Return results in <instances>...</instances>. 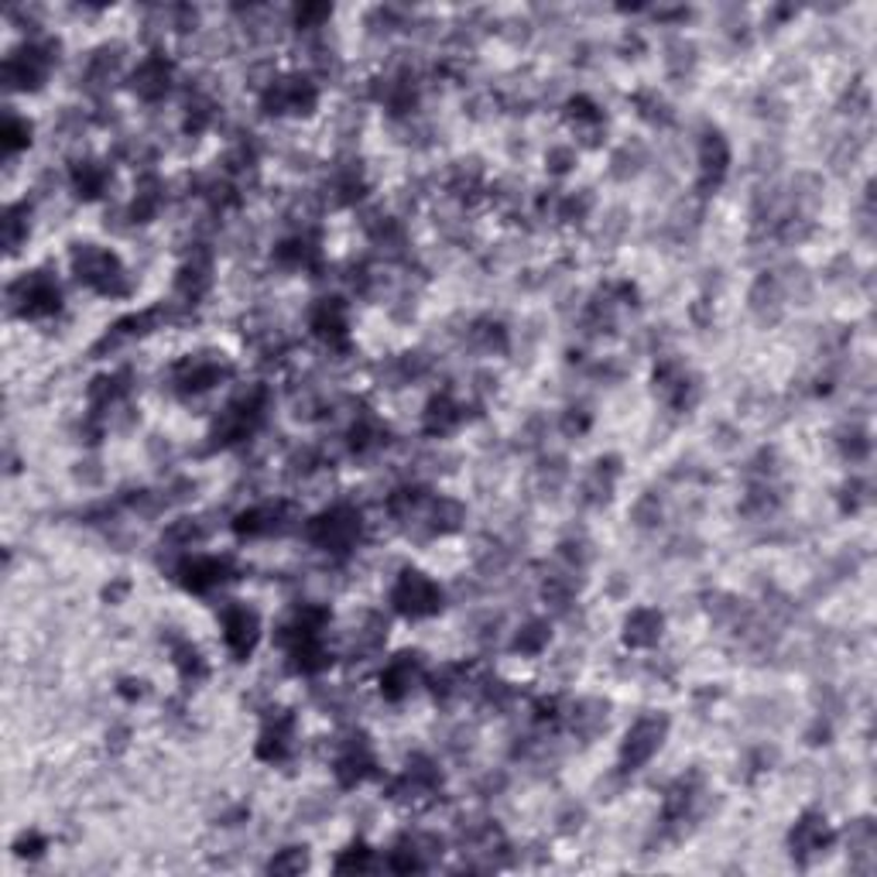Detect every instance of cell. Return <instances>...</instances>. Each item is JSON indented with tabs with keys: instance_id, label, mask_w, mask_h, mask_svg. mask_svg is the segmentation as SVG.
Segmentation results:
<instances>
[{
	"instance_id": "56",
	"label": "cell",
	"mask_w": 877,
	"mask_h": 877,
	"mask_svg": "<svg viewBox=\"0 0 877 877\" xmlns=\"http://www.w3.org/2000/svg\"><path fill=\"white\" fill-rule=\"evenodd\" d=\"M14 850H18L21 857H42L45 850H48V840H45L38 830H32V833H24V836L14 843Z\"/></svg>"
},
{
	"instance_id": "19",
	"label": "cell",
	"mask_w": 877,
	"mask_h": 877,
	"mask_svg": "<svg viewBox=\"0 0 877 877\" xmlns=\"http://www.w3.org/2000/svg\"><path fill=\"white\" fill-rule=\"evenodd\" d=\"M422 682H425V661L418 651H402V655L388 658L381 676H378V689L388 703L408 700Z\"/></svg>"
},
{
	"instance_id": "51",
	"label": "cell",
	"mask_w": 877,
	"mask_h": 877,
	"mask_svg": "<svg viewBox=\"0 0 877 877\" xmlns=\"http://www.w3.org/2000/svg\"><path fill=\"white\" fill-rule=\"evenodd\" d=\"M666 62H669V72H672V76H685L689 69L696 66V48L689 45L685 38H679V42H672V45H669V56H666Z\"/></svg>"
},
{
	"instance_id": "9",
	"label": "cell",
	"mask_w": 877,
	"mask_h": 877,
	"mask_svg": "<svg viewBox=\"0 0 877 877\" xmlns=\"http://www.w3.org/2000/svg\"><path fill=\"white\" fill-rule=\"evenodd\" d=\"M651 388H655L658 402L672 412H693L703 397L700 378L679 357H658V364L651 370Z\"/></svg>"
},
{
	"instance_id": "20",
	"label": "cell",
	"mask_w": 877,
	"mask_h": 877,
	"mask_svg": "<svg viewBox=\"0 0 877 877\" xmlns=\"http://www.w3.org/2000/svg\"><path fill=\"white\" fill-rule=\"evenodd\" d=\"M309 330L319 343H326L330 350L350 347V309L343 299L326 296L319 299L309 312Z\"/></svg>"
},
{
	"instance_id": "46",
	"label": "cell",
	"mask_w": 877,
	"mask_h": 877,
	"mask_svg": "<svg viewBox=\"0 0 877 877\" xmlns=\"http://www.w3.org/2000/svg\"><path fill=\"white\" fill-rule=\"evenodd\" d=\"M333 867H336L339 874H354V870H374L378 861H374V850H370L364 840H357V843H350L347 850H343V854L336 857Z\"/></svg>"
},
{
	"instance_id": "38",
	"label": "cell",
	"mask_w": 877,
	"mask_h": 877,
	"mask_svg": "<svg viewBox=\"0 0 877 877\" xmlns=\"http://www.w3.org/2000/svg\"><path fill=\"white\" fill-rule=\"evenodd\" d=\"M846 843H850V864H854L857 870H870V867H874V846H877L874 822H870V819L850 822Z\"/></svg>"
},
{
	"instance_id": "10",
	"label": "cell",
	"mask_w": 877,
	"mask_h": 877,
	"mask_svg": "<svg viewBox=\"0 0 877 877\" xmlns=\"http://www.w3.org/2000/svg\"><path fill=\"white\" fill-rule=\"evenodd\" d=\"M319 86L312 76L291 72V76H272V83L261 90V106L275 117H305L315 111Z\"/></svg>"
},
{
	"instance_id": "31",
	"label": "cell",
	"mask_w": 877,
	"mask_h": 877,
	"mask_svg": "<svg viewBox=\"0 0 877 877\" xmlns=\"http://www.w3.org/2000/svg\"><path fill=\"white\" fill-rule=\"evenodd\" d=\"M111 182H114L111 165L96 162V158H83V162H76L69 169V185H72V193L83 199V203L100 199L106 189H111Z\"/></svg>"
},
{
	"instance_id": "50",
	"label": "cell",
	"mask_w": 877,
	"mask_h": 877,
	"mask_svg": "<svg viewBox=\"0 0 877 877\" xmlns=\"http://www.w3.org/2000/svg\"><path fill=\"white\" fill-rule=\"evenodd\" d=\"M631 518L637 528H655L661 521V500L658 494H642L634 500V508H631Z\"/></svg>"
},
{
	"instance_id": "6",
	"label": "cell",
	"mask_w": 877,
	"mask_h": 877,
	"mask_svg": "<svg viewBox=\"0 0 877 877\" xmlns=\"http://www.w3.org/2000/svg\"><path fill=\"white\" fill-rule=\"evenodd\" d=\"M391 610L394 614H402L408 621H425V618H436L442 610V587L425 576L422 569H402L397 579L391 582Z\"/></svg>"
},
{
	"instance_id": "18",
	"label": "cell",
	"mask_w": 877,
	"mask_h": 877,
	"mask_svg": "<svg viewBox=\"0 0 877 877\" xmlns=\"http://www.w3.org/2000/svg\"><path fill=\"white\" fill-rule=\"evenodd\" d=\"M291 521H296V508H291L288 500H264V504H251V508L236 515L233 531L241 539H268V535L288 531Z\"/></svg>"
},
{
	"instance_id": "21",
	"label": "cell",
	"mask_w": 877,
	"mask_h": 877,
	"mask_svg": "<svg viewBox=\"0 0 877 877\" xmlns=\"http://www.w3.org/2000/svg\"><path fill=\"white\" fill-rule=\"evenodd\" d=\"M172 83H175V62L165 56V51H151V56H145L135 66V72H130V90H135V96H141L145 103L165 100Z\"/></svg>"
},
{
	"instance_id": "41",
	"label": "cell",
	"mask_w": 877,
	"mask_h": 877,
	"mask_svg": "<svg viewBox=\"0 0 877 877\" xmlns=\"http://www.w3.org/2000/svg\"><path fill=\"white\" fill-rule=\"evenodd\" d=\"M836 446H840L843 460L864 463L870 457V432L864 429L861 422H850V425H843V429L836 432Z\"/></svg>"
},
{
	"instance_id": "47",
	"label": "cell",
	"mask_w": 877,
	"mask_h": 877,
	"mask_svg": "<svg viewBox=\"0 0 877 877\" xmlns=\"http://www.w3.org/2000/svg\"><path fill=\"white\" fill-rule=\"evenodd\" d=\"M330 18H333V8H326V4H302V8H296V14H291V21H296V28L302 35H319L326 28Z\"/></svg>"
},
{
	"instance_id": "27",
	"label": "cell",
	"mask_w": 877,
	"mask_h": 877,
	"mask_svg": "<svg viewBox=\"0 0 877 877\" xmlns=\"http://www.w3.org/2000/svg\"><path fill=\"white\" fill-rule=\"evenodd\" d=\"M124 76V48L120 45H103L96 48L93 56L83 66V86L90 93H103L111 90L117 79Z\"/></svg>"
},
{
	"instance_id": "39",
	"label": "cell",
	"mask_w": 877,
	"mask_h": 877,
	"mask_svg": "<svg viewBox=\"0 0 877 877\" xmlns=\"http://www.w3.org/2000/svg\"><path fill=\"white\" fill-rule=\"evenodd\" d=\"M470 343L481 354H504V350H508L511 336H508V326H504L500 319L484 315V319H476V323L470 326Z\"/></svg>"
},
{
	"instance_id": "5",
	"label": "cell",
	"mask_w": 877,
	"mask_h": 877,
	"mask_svg": "<svg viewBox=\"0 0 877 877\" xmlns=\"http://www.w3.org/2000/svg\"><path fill=\"white\" fill-rule=\"evenodd\" d=\"M8 305L21 319L42 323V319H51V315L62 312V285L56 281V275H48V272H28L18 281H11Z\"/></svg>"
},
{
	"instance_id": "3",
	"label": "cell",
	"mask_w": 877,
	"mask_h": 877,
	"mask_svg": "<svg viewBox=\"0 0 877 877\" xmlns=\"http://www.w3.org/2000/svg\"><path fill=\"white\" fill-rule=\"evenodd\" d=\"M59 62V42L51 38H28L4 59V86L14 93H35L48 83L51 69Z\"/></svg>"
},
{
	"instance_id": "52",
	"label": "cell",
	"mask_w": 877,
	"mask_h": 877,
	"mask_svg": "<svg viewBox=\"0 0 877 877\" xmlns=\"http://www.w3.org/2000/svg\"><path fill=\"white\" fill-rule=\"evenodd\" d=\"M867 504H870V484L861 481V476H854V481L843 487V511L854 515V511L867 508Z\"/></svg>"
},
{
	"instance_id": "16",
	"label": "cell",
	"mask_w": 877,
	"mask_h": 877,
	"mask_svg": "<svg viewBox=\"0 0 877 877\" xmlns=\"http://www.w3.org/2000/svg\"><path fill=\"white\" fill-rule=\"evenodd\" d=\"M220 631H223V645L236 661H247L261 642V614L247 603H227L220 614Z\"/></svg>"
},
{
	"instance_id": "32",
	"label": "cell",
	"mask_w": 877,
	"mask_h": 877,
	"mask_svg": "<svg viewBox=\"0 0 877 877\" xmlns=\"http://www.w3.org/2000/svg\"><path fill=\"white\" fill-rule=\"evenodd\" d=\"M169 655H172V666H175V672H178V679L185 685H199L209 676V666H206L203 651L189 642V637L172 634L169 637Z\"/></svg>"
},
{
	"instance_id": "8",
	"label": "cell",
	"mask_w": 877,
	"mask_h": 877,
	"mask_svg": "<svg viewBox=\"0 0 877 877\" xmlns=\"http://www.w3.org/2000/svg\"><path fill=\"white\" fill-rule=\"evenodd\" d=\"M669 737V716L666 713H645L627 727L621 751H618V768L624 775L642 772V768L661 751V743Z\"/></svg>"
},
{
	"instance_id": "15",
	"label": "cell",
	"mask_w": 877,
	"mask_h": 877,
	"mask_svg": "<svg viewBox=\"0 0 877 877\" xmlns=\"http://www.w3.org/2000/svg\"><path fill=\"white\" fill-rule=\"evenodd\" d=\"M730 162H734L730 141L716 127H709L700 138V151H696V193L709 196L720 189L730 175Z\"/></svg>"
},
{
	"instance_id": "25",
	"label": "cell",
	"mask_w": 877,
	"mask_h": 877,
	"mask_svg": "<svg viewBox=\"0 0 877 877\" xmlns=\"http://www.w3.org/2000/svg\"><path fill=\"white\" fill-rule=\"evenodd\" d=\"M275 257L288 272H315L319 264H323V244H319V233L296 230L275 247Z\"/></svg>"
},
{
	"instance_id": "54",
	"label": "cell",
	"mask_w": 877,
	"mask_h": 877,
	"mask_svg": "<svg viewBox=\"0 0 877 877\" xmlns=\"http://www.w3.org/2000/svg\"><path fill=\"white\" fill-rule=\"evenodd\" d=\"M593 425V415L587 412V408H569L566 415H563V432L569 436V439H579L582 432H587Z\"/></svg>"
},
{
	"instance_id": "49",
	"label": "cell",
	"mask_w": 877,
	"mask_h": 877,
	"mask_svg": "<svg viewBox=\"0 0 877 877\" xmlns=\"http://www.w3.org/2000/svg\"><path fill=\"white\" fill-rule=\"evenodd\" d=\"M309 867V854H305V846H285L278 850V854L268 861V870L272 874H299Z\"/></svg>"
},
{
	"instance_id": "36",
	"label": "cell",
	"mask_w": 877,
	"mask_h": 877,
	"mask_svg": "<svg viewBox=\"0 0 877 877\" xmlns=\"http://www.w3.org/2000/svg\"><path fill=\"white\" fill-rule=\"evenodd\" d=\"M162 206H165V185H162V178L145 175L138 182V189H135V199H130V206H127V220L130 223H148V220L158 217V212H162Z\"/></svg>"
},
{
	"instance_id": "43",
	"label": "cell",
	"mask_w": 877,
	"mask_h": 877,
	"mask_svg": "<svg viewBox=\"0 0 877 877\" xmlns=\"http://www.w3.org/2000/svg\"><path fill=\"white\" fill-rule=\"evenodd\" d=\"M429 374V357L425 354H402L388 364V381L391 388H402V384H412L418 378Z\"/></svg>"
},
{
	"instance_id": "14",
	"label": "cell",
	"mask_w": 877,
	"mask_h": 877,
	"mask_svg": "<svg viewBox=\"0 0 877 877\" xmlns=\"http://www.w3.org/2000/svg\"><path fill=\"white\" fill-rule=\"evenodd\" d=\"M703 795H706V788H703L700 772H689V775L676 778L666 792V799H661V830L679 836L685 830V822L696 819Z\"/></svg>"
},
{
	"instance_id": "7",
	"label": "cell",
	"mask_w": 877,
	"mask_h": 877,
	"mask_svg": "<svg viewBox=\"0 0 877 877\" xmlns=\"http://www.w3.org/2000/svg\"><path fill=\"white\" fill-rule=\"evenodd\" d=\"M233 378V364L220 354H196L182 357L169 370V384L178 397H199L212 388H220Z\"/></svg>"
},
{
	"instance_id": "42",
	"label": "cell",
	"mask_w": 877,
	"mask_h": 877,
	"mask_svg": "<svg viewBox=\"0 0 877 877\" xmlns=\"http://www.w3.org/2000/svg\"><path fill=\"white\" fill-rule=\"evenodd\" d=\"M384 634H388V624L384 618L378 614H367L364 624L354 631V655L360 658H370V655H378L384 648Z\"/></svg>"
},
{
	"instance_id": "22",
	"label": "cell",
	"mask_w": 877,
	"mask_h": 877,
	"mask_svg": "<svg viewBox=\"0 0 877 877\" xmlns=\"http://www.w3.org/2000/svg\"><path fill=\"white\" fill-rule=\"evenodd\" d=\"M209 288H212V254L199 247L182 261V268L175 275V299H178L175 305H199Z\"/></svg>"
},
{
	"instance_id": "17",
	"label": "cell",
	"mask_w": 877,
	"mask_h": 877,
	"mask_svg": "<svg viewBox=\"0 0 877 877\" xmlns=\"http://www.w3.org/2000/svg\"><path fill=\"white\" fill-rule=\"evenodd\" d=\"M833 840L836 833L819 809H806L788 830V850L799 864H812L816 857H822L833 846Z\"/></svg>"
},
{
	"instance_id": "37",
	"label": "cell",
	"mask_w": 877,
	"mask_h": 877,
	"mask_svg": "<svg viewBox=\"0 0 877 877\" xmlns=\"http://www.w3.org/2000/svg\"><path fill=\"white\" fill-rule=\"evenodd\" d=\"M566 120L569 127L576 130L579 138H587V141H597L600 138V130H603V111H600V103L590 100V96H569L566 100Z\"/></svg>"
},
{
	"instance_id": "55",
	"label": "cell",
	"mask_w": 877,
	"mask_h": 877,
	"mask_svg": "<svg viewBox=\"0 0 877 877\" xmlns=\"http://www.w3.org/2000/svg\"><path fill=\"white\" fill-rule=\"evenodd\" d=\"M637 169H642V151H631V148H621L618 154H614V175L618 178H627V175H634Z\"/></svg>"
},
{
	"instance_id": "34",
	"label": "cell",
	"mask_w": 877,
	"mask_h": 877,
	"mask_svg": "<svg viewBox=\"0 0 877 877\" xmlns=\"http://www.w3.org/2000/svg\"><path fill=\"white\" fill-rule=\"evenodd\" d=\"M782 508V491L775 487V481H754L748 487V494L740 497V515L751 521H768L775 518Z\"/></svg>"
},
{
	"instance_id": "53",
	"label": "cell",
	"mask_w": 877,
	"mask_h": 877,
	"mask_svg": "<svg viewBox=\"0 0 877 877\" xmlns=\"http://www.w3.org/2000/svg\"><path fill=\"white\" fill-rule=\"evenodd\" d=\"M545 165L552 175H566L573 165H576V148H566V145H555L549 154H545Z\"/></svg>"
},
{
	"instance_id": "12",
	"label": "cell",
	"mask_w": 877,
	"mask_h": 877,
	"mask_svg": "<svg viewBox=\"0 0 877 877\" xmlns=\"http://www.w3.org/2000/svg\"><path fill=\"white\" fill-rule=\"evenodd\" d=\"M442 788V775H439V764L425 754H412L405 761V768L391 778L388 785V795L394 803H405V806H422L436 799Z\"/></svg>"
},
{
	"instance_id": "4",
	"label": "cell",
	"mask_w": 877,
	"mask_h": 877,
	"mask_svg": "<svg viewBox=\"0 0 877 877\" xmlns=\"http://www.w3.org/2000/svg\"><path fill=\"white\" fill-rule=\"evenodd\" d=\"M268 402H272V394L264 384L244 391L241 397H233V402L220 412L217 425H212V449H227V446H236V442H244L251 439L257 429H261V422L264 415H268Z\"/></svg>"
},
{
	"instance_id": "45",
	"label": "cell",
	"mask_w": 877,
	"mask_h": 877,
	"mask_svg": "<svg viewBox=\"0 0 877 877\" xmlns=\"http://www.w3.org/2000/svg\"><path fill=\"white\" fill-rule=\"evenodd\" d=\"M4 154H18V151H24L32 145V120L28 117H21V114H14V111H8V117H4Z\"/></svg>"
},
{
	"instance_id": "40",
	"label": "cell",
	"mask_w": 877,
	"mask_h": 877,
	"mask_svg": "<svg viewBox=\"0 0 877 877\" xmlns=\"http://www.w3.org/2000/svg\"><path fill=\"white\" fill-rule=\"evenodd\" d=\"M549 642H552V627L545 621H524L511 637V648L524 658H535L549 648Z\"/></svg>"
},
{
	"instance_id": "13",
	"label": "cell",
	"mask_w": 877,
	"mask_h": 877,
	"mask_svg": "<svg viewBox=\"0 0 877 877\" xmlns=\"http://www.w3.org/2000/svg\"><path fill=\"white\" fill-rule=\"evenodd\" d=\"M333 775L343 788H357L367 778L378 775V754L370 748L367 734L350 730L336 743V758H333Z\"/></svg>"
},
{
	"instance_id": "1",
	"label": "cell",
	"mask_w": 877,
	"mask_h": 877,
	"mask_svg": "<svg viewBox=\"0 0 877 877\" xmlns=\"http://www.w3.org/2000/svg\"><path fill=\"white\" fill-rule=\"evenodd\" d=\"M69 264H72L76 281L90 291H96V296H103V299H124V296H130V288H135V281H130V275L124 268V261L111 247L79 244L72 251Z\"/></svg>"
},
{
	"instance_id": "48",
	"label": "cell",
	"mask_w": 877,
	"mask_h": 877,
	"mask_svg": "<svg viewBox=\"0 0 877 877\" xmlns=\"http://www.w3.org/2000/svg\"><path fill=\"white\" fill-rule=\"evenodd\" d=\"M634 106H637V114H642L648 124H669L672 120V106L661 100L655 90H645V93H637L634 96Z\"/></svg>"
},
{
	"instance_id": "24",
	"label": "cell",
	"mask_w": 877,
	"mask_h": 877,
	"mask_svg": "<svg viewBox=\"0 0 877 877\" xmlns=\"http://www.w3.org/2000/svg\"><path fill=\"white\" fill-rule=\"evenodd\" d=\"M463 422H466V405L457 394L439 391L429 397V405H425V412H422V432L432 436V439H442V436H453Z\"/></svg>"
},
{
	"instance_id": "23",
	"label": "cell",
	"mask_w": 877,
	"mask_h": 877,
	"mask_svg": "<svg viewBox=\"0 0 877 877\" xmlns=\"http://www.w3.org/2000/svg\"><path fill=\"white\" fill-rule=\"evenodd\" d=\"M296 716L291 713H275L268 716V724H264L261 737H257V748L254 754L264 761V764H281L291 758V751H296Z\"/></svg>"
},
{
	"instance_id": "29",
	"label": "cell",
	"mask_w": 877,
	"mask_h": 877,
	"mask_svg": "<svg viewBox=\"0 0 877 877\" xmlns=\"http://www.w3.org/2000/svg\"><path fill=\"white\" fill-rule=\"evenodd\" d=\"M748 302H751V312L761 319L764 326L778 323V319L785 315V305H788V299H785V288H782L778 275H775V272H764V275H758V281L751 285V296H748Z\"/></svg>"
},
{
	"instance_id": "35",
	"label": "cell",
	"mask_w": 877,
	"mask_h": 877,
	"mask_svg": "<svg viewBox=\"0 0 877 877\" xmlns=\"http://www.w3.org/2000/svg\"><path fill=\"white\" fill-rule=\"evenodd\" d=\"M388 442V429H384V422L378 415H357L350 422V432H347V446H350V453L357 457H370V453H378V449Z\"/></svg>"
},
{
	"instance_id": "44",
	"label": "cell",
	"mask_w": 877,
	"mask_h": 877,
	"mask_svg": "<svg viewBox=\"0 0 877 877\" xmlns=\"http://www.w3.org/2000/svg\"><path fill=\"white\" fill-rule=\"evenodd\" d=\"M32 233V223H28V203H14L8 206V217H4V244L8 251L14 254L24 241H28Z\"/></svg>"
},
{
	"instance_id": "28",
	"label": "cell",
	"mask_w": 877,
	"mask_h": 877,
	"mask_svg": "<svg viewBox=\"0 0 877 877\" xmlns=\"http://www.w3.org/2000/svg\"><path fill=\"white\" fill-rule=\"evenodd\" d=\"M285 655H288L291 672H299V676H323L333 666V648L326 642V634L302 637V642L288 645Z\"/></svg>"
},
{
	"instance_id": "2",
	"label": "cell",
	"mask_w": 877,
	"mask_h": 877,
	"mask_svg": "<svg viewBox=\"0 0 877 877\" xmlns=\"http://www.w3.org/2000/svg\"><path fill=\"white\" fill-rule=\"evenodd\" d=\"M360 535H364V515L354 504H333V508H326L305 524L309 545L333 555V559H347L360 545Z\"/></svg>"
},
{
	"instance_id": "30",
	"label": "cell",
	"mask_w": 877,
	"mask_h": 877,
	"mask_svg": "<svg viewBox=\"0 0 877 877\" xmlns=\"http://www.w3.org/2000/svg\"><path fill=\"white\" fill-rule=\"evenodd\" d=\"M618 476H621V460L618 457H600L590 473L582 476V487H579V500L590 504V508H600L610 497H614V487H618Z\"/></svg>"
},
{
	"instance_id": "11",
	"label": "cell",
	"mask_w": 877,
	"mask_h": 877,
	"mask_svg": "<svg viewBox=\"0 0 877 877\" xmlns=\"http://www.w3.org/2000/svg\"><path fill=\"white\" fill-rule=\"evenodd\" d=\"M236 576H241V566H236L233 555H182L175 566L178 587L196 597H206L212 590L227 587Z\"/></svg>"
},
{
	"instance_id": "33",
	"label": "cell",
	"mask_w": 877,
	"mask_h": 877,
	"mask_svg": "<svg viewBox=\"0 0 877 877\" xmlns=\"http://www.w3.org/2000/svg\"><path fill=\"white\" fill-rule=\"evenodd\" d=\"M563 727H569L582 740H593L597 734L607 730V703H600V700H579V703L566 706Z\"/></svg>"
},
{
	"instance_id": "26",
	"label": "cell",
	"mask_w": 877,
	"mask_h": 877,
	"mask_svg": "<svg viewBox=\"0 0 877 877\" xmlns=\"http://www.w3.org/2000/svg\"><path fill=\"white\" fill-rule=\"evenodd\" d=\"M661 634H666V614H661L658 607H634L631 614L624 618V645L634 648V651H648L661 642Z\"/></svg>"
}]
</instances>
